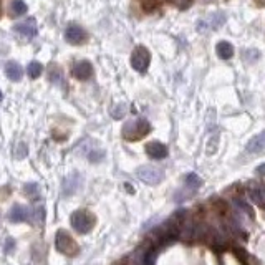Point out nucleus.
<instances>
[{"mask_svg":"<svg viewBox=\"0 0 265 265\" xmlns=\"http://www.w3.org/2000/svg\"><path fill=\"white\" fill-rule=\"evenodd\" d=\"M203 186V179L199 178L197 174L194 172H191V174H187L186 178H184V191H179L178 196H176V201H186L189 199L194 192Z\"/></svg>","mask_w":265,"mask_h":265,"instance_id":"nucleus-3","label":"nucleus"},{"mask_svg":"<svg viewBox=\"0 0 265 265\" xmlns=\"http://www.w3.org/2000/svg\"><path fill=\"white\" fill-rule=\"evenodd\" d=\"M71 75H73L77 80H82V82H86V80L91 78V75H93V66H91L90 61H78L73 65V68H71Z\"/></svg>","mask_w":265,"mask_h":265,"instance_id":"nucleus-8","label":"nucleus"},{"mask_svg":"<svg viewBox=\"0 0 265 265\" xmlns=\"http://www.w3.org/2000/svg\"><path fill=\"white\" fill-rule=\"evenodd\" d=\"M28 75H30V78H39L41 75V71H43V66H41V63L39 61H32L30 65H28Z\"/></svg>","mask_w":265,"mask_h":265,"instance_id":"nucleus-19","label":"nucleus"},{"mask_svg":"<svg viewBox=\"0 0 265 265\" xmlns=\"http://www.w3.org/2000/svg\"><path fill=\"white\" fill-rule=\"evenodd\" d=\"M217 55L222 60H230V58L234 57V47L229 41H221V43L217 45Z\"/></svg>","mask_w":265,"mask_h":265,"instance_id":"nucleus-14","label":"nucleus"},{"mask_svg":"<svg viewBox=\"0 0 265 265\" xmlns=\"http://www.w3.org/2000/svg\"><path fill=\"white\" fill-rule=\"evenodd\" d=\"M78 184H80L78 174H73L71 178L66 179V183H65V194H73V192L77 191Z\"/></svg>","mask_w":265,"mask_h":265,"instance_id":"nucleus-17","label":"nucleus"},{"mask_svg":"<svg viewBox=\"0 0 265 265\" xmlns=\"http://www.w3.org/2000/svg\"><path fill=\"white\" fill-rule=\"evenodd\" d=\"M151 131V124L146 120H133L124 124L123 136L128 141H138Z\"/></svg>","mask_w":265,"mask_h":265,"instance_id":"nucleus-1","label":"nucleus"},{"mask_svg":"<svg viewBox=\"0 0 265 265\" xmlns=\"http://www.w3.org/2000/svg\"><path fill=\"white\" fill-rule=\"evenodd\" d=\"M10 219L14 222H23L28 219V209L23 207V205H15L10 212Z\"/></svg>","mask_w":265,"mask_h":265,"instance_id":"nucleus-15","label":"nucleus"},{"mask_svg":"<svg viewBox=\"0 0 265 265\" xmlns=\"http://www.w3.org/2000/svg\"><path fill=\"white\" fill-rule=\"evenodd\" d=\"M14 30L17 33H20V35L27 37V39H33V37L37 35V32H39V28H37L35 19H28V20H25V22L17 23L14 27Z\"/></svg>","mask_w":265,"mask_h":265,"instance_id":"nucleus-9","label":"nucleus"},{"mask_svg":"<svg viewBox=\"0 0 265 265\" xmlns=\"http://www.w3.org/2000/svg\"><path fill=\"white\" fill-rule=\"evenodd\" d=\"M5 73L12 82H20V78H22L23 75V70L17 61H8L5 65Z\"/></svg>","mask_w":265,"mask_h":265,"instance_id":"nucleus-13","label":"nucleus"},{"mask_svg":"<svg viewBox=\"0 0 265 265\" xmlns=\"http://www.w3.org/2000/svg\"><path fill=\"white\" fill-rule=\"evenodd\" d=\"M71 225L73 229L80 234H86L93 229L95 225V217L91 216L88 211H77L71 216Z\"/></svg>","mask_w":265,"mask_h":265,"instance_id":"nucleus-2","label":"nucleus"},{"mask_svg":"<svg viewBox=\"0 0 265 265\" xmlns=\"http://www.w3.org/2000/svg\"><path fill=\"white\" fill-rule=\"evenodd\" d=\"M66 40L70 41V43L73 45H80L83 43V41L86 40V32L83 30L80 25H70L68 28H66Z\"/></svg>","mask_w":265,"mask_h":265,"instance_id":"nucleus-10","label":"nucleus"},{"mask_svg":"<svg viewBox=\"0 0 265 265\" xmlns=\"http://www.w3.org/2000/svg\"><path fill=\"white\" fill-rule=\"evenodd\" d=\"M257 174H260V176H264V174H265V164H262V166H259V167H257Z\"/></svg>","mask_w":265,"mask_h":265,"instance_id":"nucleus-24","label":"nucleus"},{"mask_svg":"<svg viewBox=\"0 0 265 265\" xmlns=\"http://www.w3.org/2000/svg\"><path fill=\"white\" fill-rule=\"evenodd\" d=\"M0 100H2V93H0Z\"/></svg>","mask_w":265,"mask_h":265,"instance_id":"nucleus-27","label":"nucleus"},{"mask_svg":"<svg viewBox=\"0 0 265 265\" xmlns=\"http://www.w3.org/2000/svg\"><path fill=\"white\" fill-rule=\"evenodd\" d=\"M104 158V153L103 151H91L90 154H88V159H90V161H102V159Z\"/></svg>","mask_w":265,"mask_h":265,"instance_id":"nucleus-20","label":"nucleus"},{"mask_svg":"<svg viewBox=\"0 0 265 265\" xmlns=\"http://www.w3.org/2000/svg\"><path fill=\"white\" fill-rule=\"evenodd\" d=\"M264 149H265V133H260L257 136L252 138V140L247 143V148H245V151L249 154H257Z\"/></svg>","mask_w":265,"mask_h":265,"instance_id":"nucleus-12","label":"nucleus"},{"mask_svg":"<svg viewBox=\"0 0 265 265\" xmlns=\"http://www.w3.org/2000/svg\"><path fill=\"white\" fill-rule=\"evenodd\" d=\"M217 140H219V136H214L211 141H209V148H207V154H214L216 153V149H217Z\"/></svg>","mask_w":265,"mask_h":265,"instance_id":"nucleus-21","label":"nucleus"},{"mask_svg":"<svg viewBox=\"0 0 265 265\" xmlns=\"http://www.w3.org/2000/svg\"><path fill=\"white\" fill-rule=\"evenodd\" d=\"M0 15H2V5H0Z\"/></svg>","mask_w":265,"mask_h":265,"instance_id":"nucleus-26","label":"nucleus"},{"mask_svg":"<svg viewBox=\"0 0 265 265\" xmlns=\"http://www.w3.org/2000/svg\"><path fill=\"white\" fill-rule=\"evenodd\" d=\"M50 75H52L50 78H52V82H53V83H60V82H61L60 70H57V73H55V70H52V71H50Z\"/></svg>","mask_w":265,"mask_h":265,"instance_id":"nucleus-22","label":"nucleus"},{"mask_svg":"<svg viewBox=\"0 0 265 265\" xmlns=\"http://www.w3.org/2000/svg\"><path fill=\"white\" fill-rule=\"evenodd\" d=\"M118 265H126V264H118Z\"/></svg>","mask_w":265,"mask_h":265,"instance_id":"nucleus-28","label":"nucleus"},{"mask_svg":"<svg viewBox=\"0 0 265 265\" xmlns=\"http://www.w3.org/2000/svg\"><path fill=\"white\" fill-rule=\"evenodd\" d=\"M27 12V3L23 0H14L10 3V15L12 17H20Z\"/></svg>","mask_w":265,"mask_h":265,"instance_id":"nucleus-16","label":"nucleus"},{"mask_svg":"<svg viewBox=\"0 0 265 265\" xmlns=\"http://www.w3.org/2000/svg\"><path fill=\"white\" fill-rule=\"evenodd\" d=\"M149 61H151V55L148 52V48L146 47L134 48V52L131 55V65L134 70L140 71V73H144L149 66Z\"/></svg>","mask_w":265,"mask_h":265,"instance_id":"nucleus-5","label":"nucleus"},{"mask_svg":"<svg viewBox=\"0 0 265 265\" xmlns=\"http://www.w3.org/2000/svg\"><path fill=\"white\" fill-rule=\"evenodd\" d=\"M138 178H140L143 183L154 186V184H159L163 181L164 172L154 166H141L140 169H138Z\"/></svg>","mask_w":265,"mask_h":265,"instance_id":"nucleus-6","label":"nucleus"},{"mask_svg":"<svg viewBox=\"0 0 265 265\" xmlns=\"http://www.w3.org/2000/svg\"><path fill=\"white\" fill-rule=\"evenodd\" d=\"M225 22V15L222 14V12H216V14L209 15L207 19L201 20L199 23H197V28H199V32H212V30H217L219 27H222Z\"/></svg>","mask_w":265,"mask_h":265,"instance_id":"nucleus-7","label":"nucleus"},{"mask_svg":"<svg viewBox=\"0 0 265 265\" xmlns=\"http://www.w3.org/2000/svg\"><path fill=\"white\" fill-rule=\"evenodd\" d=\"M55 245L57 249L61 252V254H66V255H75L78 252V245L77 242L73 241V237L65 232V230H60L57 234V241H55Z\"/></svg>","mask_w":265,"mask_h":265,"instance_id":"nucleus-4","label":"nucleus"},{"mask_svg":"<svg viewBox=\"0 0 265 265\" xmlns=\"http://www.w3.org/2000/svg\"><path fill=\"white\" fill-rule=\"evenodd\" d=\"M259 5H265V0H257Z\"/></svg>","mask_w":265,"mask_h":265,"instance_id":"nucleus-25","label":"nucleus"},{"mask_svg":"<svg viewBox=\"0 0 265 265\" xmlns=\"http://www.w3.org/2000/svg\"><path fill=\"white\" fill-rule=\"evenodd\" d=\"M146 153H148V156L153 159H164L167 156V146L159 141H153L146 146Z\"/></svg>","mask_w":265,"mask_h":265,"instance_id":"nucleus-11","label":"nucleus"},{"mask_svg":"<svg viewBox=\"0 0 265 265\" xmlns=\"http://www.w3.org/2000/svg\"><path fill=\"white\" fill-rule=\"evenodd\" d=\"M123 113H124V106H120L118 109L113 111V116H115V118H121V116H123Z\"/></svg>","mask_w":265,"mask_h":265,"instance_id":"nucleus-23","label":"nucleus"},{"mask_svg":"<svg viewBox=\"0 0 265 265\" xmlns=\"http://www.w3.org/2000/svg\"><path fill=\"white\" fill-rule=\"evenodd\" d=\"M259 57H260V53H259V50H255V48H247V50H244V52H242L244 61H247V63L257 61Z\"/></svg>","mask_w":265,"mask_h":265,"instance_id":"nucleus-18","label":"nucleus"}]
</instances>
